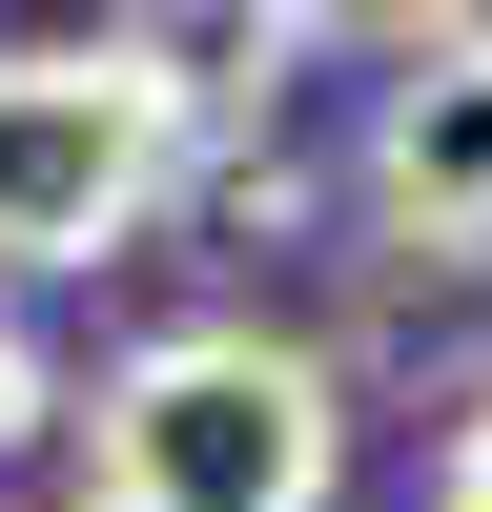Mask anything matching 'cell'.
<instances>
[{
    "label": "cell",
    "instance_id": "7",
    "mask_svg": "<svg viewBox=\"0 0 492 512\" xmlns=\"http://www.w3.org/2000/svg\"><path fill=\"white\" fill-rule=\"evenodd\" d=\"M431 512H492V390L451 410V451H431Z\"/></svg>",
    "mask_w": 492,
    "mask_h": 512
},
{
    "label": "cell",
    "instance_id": "1",
    "mask_svg": "<svg viewBox=\"0 0 492 512\" xmlns=\"http://www.w3.org/2000/svg\"><path fill=\"white\" fill-rule=\"evenodd\" d=\"M349 390L287 328H144L82 390V512H328Z\"/></svg>",
    "mask_w": 492,
    "mask_h": 512
},
{
    "label": "cell",
    "instance_id": "2",
    "mask_svg": "<svg viewBox=\"0 0 492 512\" xmlns=\"http://www.w3.org/2000/svg\"><path fill=\"white\" fill-rule=\"evenodd\" d=\"M185 185V123H164L144 41H0V287L41 267H103L144 205Z\"/></svg>",
    "mask_w": 492,
    "mask_h": 512
},
{
    "label": "cell",
    "instance_id": "4",
    "mask_svg": "<svg viewBox=\"0 0 492 512\" xmlns=\"http://www.w3.org/2000/svg\"><path fill=\"white\" fill-rule=\"evenodd\" d=\"M123 41H144V82H164V123H267V103H287V62H308L328 21H287V0L246 21V0H226V21H123Z\"/></svg>",
    "mask_w": 492,
    "mask_h": 512
},
{
    "label": "cell",
    "instance_id": "6",
    "mask_svg": "<svg viewBox=\"0 0 492 512\" xmlns=\"http://www.w3.org/2000/svg\"><path fill=\"white\" fill-rule=\"evenodd\" d=\"M205 226H246V246H287V226H308V185H287V164H205Z\"/></svg>",
    "mask_w": 492,
    "mask_h": 512
},
{
    "label": "cell",
    "instance_id": "5",
    "mask_svg": "<svg viewBox=\"0 0 492 512\" xmlns=\"http://www.w3.org/2000/svg\"><path fill=\"white\" fill-rule=\"evenodd\" d=\"M41 431H82V390H62V349L0 308V451H41Z\"/></svg>",
    "mask_w": 492,
    "mask_h": 512
},
{
    "label": "cell",
    "instance_id": "3",
    "mask_svg": "<svg viewBox=\"0 0 492 512\" xmlns=\"http://www.w3.org/2000/svg\"><path fill=\"white\" fill-rule=\"evenodd\" d=\"M349 185H369V226L410 267H492V21H390Z\"/></svg>",
    "mask_w": 492,
    "mask_h": 512
}]
</instances>
